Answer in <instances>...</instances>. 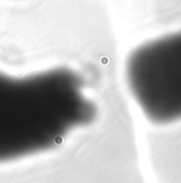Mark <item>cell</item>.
Masks as SVG:
<instances>
[{
	"label": "cell",
	"instance_id": "cell-2",
	"mask_svg": "<svg viewBox=\"0 0 181 183\" xmlns=\"http://www.w3.org/2000/svg\"><path fill=\"white\" fill-rule=\"evenodd\" d=\"M128 85L149 117H181V31L149 42L129 55Z\"/></svg>",
	"mask_w": 181,
	"mask_h": 183
},
{
	"label": "cell",
	"instance_id": "cell-1",
	"mask_svg": "<svg viewBox=\"0 0 181 183\" xmlns=\"http://www.w3.org/2000/svg\"><path fill=\"white\" fill-rule=\"evenodd\" d=\"M95 112L83 80L72 69L19 78L0 73V158L57 144L63 132L90 121Z\"/></svg>",
	"mask_w": 181,
	"mask_h": 183
}]
</instances>
